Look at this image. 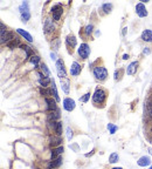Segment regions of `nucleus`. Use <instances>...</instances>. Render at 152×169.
<instances>
[{"instance_id": "c9c22d12", "label": "nucleus", "mask_w": 152, "mask_h": 169, "mask_svg": "<svg viewBox=\"0 0 152 169\" xmlns=\"http://www.w3.org/2000/svg\"><path fill=\"white\" fill-rule=\"evenodd\" d=\"M73 135H74L73 129H72L70 127H68V128H67V139H68V141H70V140L73 139Z\"/></svg>"}, {"instance_id": "f03ea898", "label": "nucleus", "mask_w": 152, "mask_h": 169, "mask_svg": "<svg viewBox=\"0 0 152 169\" xmlns=\"http://www.w3.org/2000/svg\"><path fill=\"white\" fill-rule=\"evenodd\" d=\"M20 11V17H21V20L24 22H27L28 20L31 19V12H29V4L27 1H24L19 7Z\"/></svg>"}, {"instance_id": "58836bf2", "label": "nucleus", "mask_w": 152, "mask_h": 169, "mask_svg": "<svg viewBox=\"0 0 152 169\" xmlns=\"http://www.w3.org/2000/svg\"><path fill=\"white\" fill-rule=\"evenodd\" d=\"M0 27H1V29H0V33H1V34H2V33H5V32H7L6 26H5V25H4V24H2V22H1V24H0Z\"/></svg>"}, {"instance_id": "f257e3e1", "label": "nucleus", "mask_w": 152, "mask_h": 169, "mask_svg": "<svg viewBox=\"0 0 152 169\" xmlns=\"http://www.w3.org/2000/svg\"><path fill=\"white\" fill-rule=\"evenodd\" d=\"M106 100V92L103 88L97 87L93 94V102L95 106H103Z\"/></svg>"}, {"instance_id": "72a5a7b5", "label": "nucleus", "mask_w": 152, "mask_h": 169, "mask_svg": "<svg viewBox=\"0 0 152 169\" xmlns=\"http://www.w3.org/2000/svg\"><path fill=\"white\" fill-rule=\"evenodd\" d=\"M108 129H109V133H110V134H115V133L117 132L118 128H117V126H116V124H108Z\"/></svg>"}, {"instance_id": "6e6552de", "label": "nucleus", "mask_w": 152, "mask_h": 169, "mask_svg": "<svg viewBox=\"0 0 152 169\" xmlns=\"http://www.w3.org/2000/svg\"><path fill=\"white\" fill-rule=\"evenodd\" d=\"M76 107V104L72 98H66L63 100V108L67 112H73Z\"/></svg>"}, {"instance_id": "20e7f679", "label": "nucleus", "mask_w": 152, "mask_h": 169, "mask_svg": "<svg viewBox=\"0 0 152 169\" xmlns=\"http://www.w3.org/2000/svg\"><path fill=\"white\" fill-rule=\"evenodd\" d=\"M56 66V72H57V75L60 79H66L67 78V72L65 68V62L62 59H57V61L55 62Z\"/></svg>"}, {"instance_id": "aec40b11", "label": "nucleus", "mask_w": 152, "mask_h": 169, "mask_svg": "<svg viewBox=\"0 0 152 169\" xmlns=\"http://www.w3.org/2000/svg\"><path fill=\"white\" fill-rule=\"evenodd\" d=\"M145 115L152 121V100H147L145 102Z\"/></svg>"}, {"instance_id": "a878e982", "label": "nucleus", "mask_w": 152, "mask_h": 169, "mask_svg": "<svg viewBox=\"0 0 152 169\" xmlns=\"http://www.w3.org/2000/svg\"><path fill=\"white\" fill-rule=\"evenodd\" d=\"M24 51H25V53H26V58H32L34 54V51L29 47V46H26V45H21L20 46Z\"/></svg>"}, {"instance_id": "ea45409f", "label": "nucleus", "mask_w": 152, "mask_h": 169, "mask_svg": "<svg viewBox=\"0 0 152 169\" xmlns=\"http://www.w3.org/2000/svg\"><path fill=\"white\" fill-rule=\"evenodd\" d=\"M50 57H52V59H53V60H55V61H57V59H56V55H55L54 53H50Z\"/></svg>"}, {"instance_id": "dca6fc26", "label": "nucleus", "mask_w": 152, "mask_h": 169, "mask_svg": "<svg viewBox=\"0 0 152 169\" xmlns=\"http://www.w3.org/2000/svg\"><path fill=\"white\" fill-rule=\"evenodd\" d=\"M66 44H67V46L70 47V48L76 47V45H77V40H76V38H75V35L69 34V35L66 38Z\"/></svg>"}, {"instance_id": "cd10ccee", "label": "nucleus", "mask_w": 152, "mask_h": 169, "mask_svg": "<svg viewBox=\"0 0 152 169\" xmlns=\"http://www.w3.org/2000/svg\"><path fill=\"white\" fill-rule=\"evenodd\" d=\"M52 91H53L54 100H56V102H59V101H60L59 93H57V89H56V84H55V81H54V80H52Z\"/></svg>"}, {"instance_id": "2eb2a0df", "label": "nucleus", "mask_w": 152, "mask_h": 169, "mask_svg": "<svg viewBox=\"0 0 152 169\" xmlns=\"http://www.w3.org/2000/svg\"><path fill=\"white\" fill-rule=\"evenodd\" d=\"M151 159L149 156H142V157H139V160L137 161V164L139 167H147V166L151 164Z\"/></svg>"}, {"instance_id": "e433bc0d", "label": "nucleus", "mask_w": 152, "mask_h": 169, "mask_svg": "<svg viewBox=\"0 0 152 169\" xmlns=\"http://www.w3.org/2000/svg\"><path fill=\"white\" fill-rule=\"evenodd\" d=\"M93 31H94L93 25H88V26H86V28H84V33H86L87 35H90V34L93 33Z\"/></svg>"}, {"instance_id": "37998d69", "label": "nucleus", "mask_w": 152, "mask_h": 169, "mask_svg": "<svg viewBox=\"0 0 152 169\" xmlns=\"http://www.w3.org/2000/svg\"><path fill=\"white\" fill-rule=\"evenodd\" d=\"M147 150H149V153H150V154H152V148H151V147H149V148H147Z\"/></svg>"}, {"instance_id": "4be33fe9", "label": "nucleus", "mask_w": 152, "mask_h": 169, "mask_svg": "<svg viewBox=\"0 0 152 169\" xmlns=\"http://www.w3.org/2000/svg\"><path fill=\"white\" fill-rule=\"evenodd\" d=\"M48 121H57L60 119V112L59 109L56 111H53V112H49L48 113Z\"/></svg>"}, {"instance_id": "2f4dec72", "label": "nucleus", "mask_w": 152, "mask_h": 169, "mask_svg": "<svg viewBox=\"0 0 152 169\" xmlns=\"http://www.w3.org/2000/svg\"><path fill=\"white\" fill-rule=\"evenodd\" d=\"M40 67H41V71H42V73H43V75L47 77V78H49V77H50V72H49V69L47 68V66L45 65V64H41Z\"/></svg>"}, {"instance_id": "f8f14e48", "label": "nucleus", "mask_w": 152, "mask_h": 169, "mask_svg": "<svg viewBox=\"0 0 152 169\" xmlns=\"http://www.w3.org/2000/svg\"><path fill=\"white\" fill-rule=\"evenodd\" d=\"M47 104V111L48 112H53L57 109V106H56V100H53V98H47L45 99Z\"/></svg>"}, {"instance_id": "393cba45", "label": "nucleus", "mask_w": 152, "mask_h": 169, "mask_svg": "<svg viewBox=\"0 0 152 169\" xmlns=\"http://www.w3.org/2000/svg\"><path fill=\"white\" fill-rule=\"evenodd\" d=\"M39 84L41 87H43V88H47V86H49V84H52V79L50 78H41L39 79Z\"/></svg>"}, {"instance_id": "0eeeda50", "label": "nucleus", "mask_w": 152, "mask_h": 169, "mask_svg": "<svg viewBox=\"0 0 152 169\" xmlns=\"http://www.w3.org/2000/svg\"><path fill=\"white\" fill-rule=\"evenodd\" d=\"M62 144V137L59 136V135H50L49 137V146L53 147V148H57V147H61Z\"/></svg>"}, {"instance_id": "473e14b6", "label": "nucleus", "mask_w": 152, "mask_h": 169, "mask_svg": "<svg viewBox=\"0 0 152 169\" xmlns=\"http://www.w3.org/2000/svg\"><path fill=\"white\" fill-rule=\"evenodd\" d=\"M40 59L41 58H40L39 55H33L32 58L29 59V61L33 64L34 67H38V65H39V62H40Z\"/></svg>"}, {"instance_id": "1a4fd4ad", "label": "nucleus", "mask_w": 152, "mask_h": 169, "mask_svg": "<svg viewBox=\"0 0 152 169\" xmlns=\"http://www.w3.org/2000/svg\"><path fill=\"white\" fill-rule=\"evenodd\" d=\"M136 13H137V15L140 17V18L147 17V11H146V7L144 6L143 2H139V4L136 5Z\"/></svg>"}, {"instance_id": "79ce46f5", "label": "nucleus", "mask_w": 152, "mask_h": 169, "mask_svg": "<svg viewBox=\"0 0 152 169\" xmlns=\"http://www.w3.org/2000/svg\"><path fill=\"white\" fill-rule=\"evenodd\" d=\"M123 59H124V60L129 59V55H128V54H124V55H123Z\"/></svg>"}, {"instance_id": "9d476101", "label": "nucleus", "mask_w": 152, "mask_h": 169, "mask_svg": "<svg viewBox=\"0 0 152 169\" xmlns=\"http://www.w3.org/2000/svg\"><path fill=\"white\" fill-rule=\"evenodd\" d=\"M54 29H55V26H54L53 24V20L50 19V18H47V19L45 20V25H43V31H45V33H46V34L52 33L54 32Z\"/></svg>"}, {"instance_id": "a211bd4d", "label": "nucleus", "mask_w": 152, "mask_h": 169, "mask_svg": "<svg viewBox=\"0 0 152 169\" xmlns=\"http://www.w3.org/2000/svg\"><path fill=\"white\" fill-rule=\"evenodd\" d=\"M140 38H142L143 41H145V42H152V31L151 29H145V31H143Z\"/></svg>"}, {"instance_id": "9b49d317", "label": "nucleus", "mask_w": 152, "mask_h": 169, "mask_svg": "<svg viewBox=\"0 0 152 169\" xmlns=\"http://www.w3.org/2000/svg\"><path fill=\"white\" fill-rule=\"evenodd\" d=\"M13 39H15V38H14V33L12 31H7V32L1 34V44H4V42L8 44L9 41H12Z\"/></svg>"}, {"instance_id": "4468645a", "label": "nucleus", "mask_w": 152, "mask_h": 169, "mask_svg": "<svg viewBox=\"0 0 152 169\" xmlns=\"http://www.w3.org/2000/svg\"><path fill=\"white\" fill-rule=\"evenodd\" d=\"M137 68H138V61H132L130 65L128 66V68H126L128 75H135L136 72H137Z\"/></svg>"}, {"instance_id": "f3484780", "label": "nucleus", "mask_w": 152, "mask_h": 169, "mask_svg": "<svg viewBox=\"0 0 152 169\" xmlns=\"http://www.w3.org/2000/svg\"><path fill=\"white\" fill-rule=\"evenodd\" d=\"M62 157L60 156V157H57V159H55V160H52L50 162L48 163V168L49 169H56V168H59L60 166L62 164Z\"/></svg>"}, {"instance_id": "c03bdc74", "label": "nucleus", "mask_w": 152, "mask_h": 169, "mask_svg": "<svg viewBox=\"0 0 152 169\" xmlns=\"http://www.w3.org/2000/svg\"><path fill=\"white\" fill-rule=\"evenodd\" d=\"M113 169H123L122 167H115V168H113Z\"/></svg>"}, {"instance_id": "6ab92c4d", "label": "nucleus", "mask_w": 152, "mask_h": 169, "mask_svg": "<svg viewBox=\"0 0 152 169\" xmlns=\"http://www.w3.org/2000/svg\"><path fill=\"white\" fill-rule=\"evenodd\" d=\"M63 147L61 146V147H57V148H53L52 149V153H50V157H52V160H55V159H57L60 157V155L63 153Z\"/></svg>"}, {"instance_id": "49530a36", "label": "nucleus", "mask_w": 152, "mask_h": 169, "mask_svg": "<svg viewBox=\"0 0 152 169\" xmlns=\"http://www.w3.org/2000/svg\"><path fill=\"white\" fill-rule=\"evenodd\" d=\"M150 140H151V142H152V136H151V139H150Z\"/></svg>"}, {"instance_id": "bb28decb", "label": "nucleus", "mask_w": 152, "mask_h": 169, "mask_svg": "<svg viewBox=\"0 0 152 169\" xmlns=\"http://www.w3.org/2000/svg\"><path fill=\"white\" fill-rule=\"evenodd\" d=\"M18 46H21V45H20V40L17 39V38L13 39L12 41H9V42L7 44V47H8L9 49H14V48H17Z\"/></svg>"}, {"instance_id": "412c9836", "label": "nucleus", "mask_w": 152, "mask_h": 169, "mask_svg": "<svg viewBox=\"0 0 152 169\" xmlns=\"http://www.w3.org/2000/svg\"><path fill=\"white\" fill-rule=\"evenodd\" d=\"M17 32L19 33L21 37H24V38H25L28 42H33V38H32V35H31L28 32H26V31H24L22 28H18V29H17Z\"/></svg>"}, {"instance_id": "5701e85b", "label": "nucleus", "mask_w": 152, "mask_h": 169, "mask_svg": "<svg viewBox=\"0 0 152 169\" xmlns=\"http://www.w3.org/2000/svg\"><path fill=\"white\" fill-rule=\"evenodd\" d=\"M39 92H40V94H41L42 96H45V99L49 98V96H52V95H53V91H52V88L49 89V88H43V87H40Z\"/></svg>"}, {"instance_id": "a18cd8bd", "label": "nucleus", "mask_w": 152, "mask_h": 169, "mask_svg": "<svg viewBox=\"0 0 152 169\" xmlns=\"http://www.w3.org/2000/svg\"><path fill=\"white\" fill-rule=\"evenodd\" d=\"M149 169H152V166H151V167H150V168H149Z\"/></svg>"}, {"instance_id": "423d86ee", "label": "nucleus", "mask_w": 152, "mask_h": 169, "mask_svg": "<svg viewBox=\"0 0 152 169\" xmlns=\"http://www.w3.org/2000/svg\"><path fill=\"white\" fill-rule=\"evenodd\" d=\"M77 53L82 59H88L90 55V47L88 44H81L77 48Z\"/></svg>"}, {"instance_id": "7c9ffc66", "label": "nucleus", "mask_w": 152, "mask_h": 169, "mask_svg": "<svg viewBox=\"0 0 152 169\" xmlns=\"http://www.w3.org/2000/svg\"><path fill=\"white\" fill-rule=\"evenodd\" d=\"M62 128H63V126H62V122H60V121H57V124H56V128H55V135H59V136H61L62 135Z\"/></svg>"}, {"instance_id": "ddd939ff", "label": "nucleus", "mask_w": 152, "mask_h": 169, "mask_svg": "<svg viewBox=\"0 0 152 169\" xmlns=\"http://www.w3.org/2000/svg\"><path fill=\"white\" fill-rule=\"evenodd\" d=\"M81 73V65H80L77 61H74L70 67V74L72 77H77Z\"/></svg>"}, {"instance_id": "39448f33", "label": "nucleus", "mask_w": 152, "mask_h": 169, "mask_svg": "<svg viewBox=\"0 0 152 169\" xmlns=\"http://www.w3.org/2000/svg\"><path fill=\"white\" fill-rule=\"evenodd\" d=\"M50 13H52L53 19L55 20V21H60L61 15L63 13V7H62V5H61V4L54 5V6L52 7V10H50Z\"/></svg>"}, {"instance_id": "b1692460", "label": "nucleus", "mask_w": 152, "mask_h": 169, "mask_svg": "<svg viewBox=\"0 0 152 169\" xmlns=\"http://www.w3.org/2000/svg\"><path fill=\"white\" fill-rule=\"evenodd\" d=\"M61 87H62V91L66 94H69V80L67 78L61 79Z\"/></svg>"}, {"instance_id": "c85d7f7f", "label": "nucleus", "mask_w": 152, "mask_h": 169, "mask_svg": "<svg viewBox=\"0 0 152 169\" xmlns=\"http://www.w3.org/2000/svg\"><path fill=\"white\" fill-rule=\"evenodd\" d=\"M111 10H113V4L106 2V4H103V5H102V11H103L106 14L110 13V12H111Z\"/></svg>"}, {"instance_id": "a19ab883", "label": "nucleus", "mask_w": 152, "mask_h": 169, "mask_svg": "<svg viewBox=\"0 0 152 169\" xmlns=\"http://www.w3.org/2000/svg\"><path fill=\"white\" fill-rule=\"evenodd\" d=\"M143 53H144V54H149V53H150V49H149V48L146 47L145 49H144V52H143Z\"/></svg>"}, {"instance_id": "c756f323", "label": "nucleus", "mask_w": 152, "mask_h": 169, "mask_svg": "<svg viewBox=\"0 0 152 169\" xmlns=\"http://www.w3.org/2000/svg\"><path fill=\"white\" fill-rule=\"evenodd\" d=\"M118 160H119V156L117 153H111L110 154V156H109V162L110 163H116V162H118Z\"/></svg>"}, {"instance_id": "7ed1b4c3", "label": "nucleus", "mask_w": 152, "mask_h": 169, "mask_svg": "<svg viewBox=\"0 0 152 169\" xmlns=\"http://www.w3.org/2000/svg\"><path fill=\"white\" fill-rule=\"evenodd\" d=\"M94 77L99 80V81H103V80H106V77H108V71H106V67H103V66H97V67H95L94 68Z\"/></svg>"}, {"instance_id": "4c0bfd02", "label": "nucleus", "mask_w": 152, "mask_h": 169, "mask_svg": "<svg viewBox=\"0 0 152 169\" xmlns=\"http://www.w3.org/2000/svg\"><path fill=\"white\" fill-rule=\"evenodd\" d=\"M90 95H91L90 93H87V94H84L83 96L80 98V101H81V102H87V101L89 100V98H90Z\"/></svg>"}, {"instance_id": "f704fd0d", "label": "nucleus", "mask_w": 152, "mask_h": 169, "mask_svg": "<svg viewBox=\"0 0 152 169\" xmlns=\"http://www.w3.org/2000/svg\"><path fill=\"white\" fill-rule=\"evenodd\" d=\"M122 74H123V69L116 71L115 72V77H113V79H115L116 81H118V80H120V78H122Z\"/></svg>"}]
</instances>
